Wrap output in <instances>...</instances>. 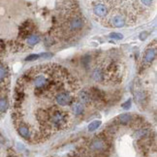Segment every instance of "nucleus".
<instances>
[{"instance_id":"nucleus-1","label":"nucleus","mask_w":157,"mask_h":157,"mask_svg":"<svg viewBox=\"0 0 157 157\" xmlns=\"http://www.w3.org/2000/svg\"><path fill=\"white\" fill-rule=\"evenodd\" d=\"M67 112L60 111L57 109H53L51 112H49V120L50 124L56 129H60L66 126L67 124Z\"/></svg>"},{"instance_id":"nucleus-2","label":"nucleus","mask_w":157,"mask_h":157,"mask_svg":"<svg viewBox=\"0 0 157 157\" xmlns=\"http://www.w3.org/2000/svg\"><path fill=\"white\" fill-rule=\"evenodd\" d=\"M108 21L110 23V25L114 26V27H123L125 24L127 23V16H125L124 13L121 12H111L109 16L107 17Z\"/></svg>"},{"instance_id":"nucleus-3","label":"nucleus","mask_w":157,"mask_h":157,"mask_svg":"<svg viewBox=\"0 0 157 157\" xmlns=\"http://www.w3.org/2000/svg\"><path fill=\"white\" fill-rule=\"evenodd\" d=\"M55 101L58 106L64 107L68 106V105L72 104L73 101V96L71 95V93L69 91H58L56 92L55 96Z\"/></svg>"},{"instance_id":"nucleus-4","label":"nucleus","mask_w":157,"mask_h":157,"mask_svg":"<svg viewBox=\"0 0 157 157\" xmlns=\"http://www.w3.org/2000/svg\"><path fill=\"white\" fill-rule=\"evenodd\" d=\"M108 2L99 1L96 2L95 5H93V13L95 16L99 17V18H105L108 17L111 13L109 9V5H107Z\"/></svg>"},{"instance_id":"nucleus-5","label":"nucleus","mask_w":157,"mask_h":157,"mask_svg":"<svg viewBox=\"0 0 157 157\" xmlns=\"http://www.w3.org/2000/svg\"><path fill=\"white\" fill-rule=\"evenodd\" d=\"M83 24H84V21H83V19L78 16L72 17V18L68 21V27H69V30L74 31V32L80 30V29L83 27Z\"/></svg>"},{"instance_id":"nucleus-6","label":"nucleus","mask_w":157,"mask_h":157,"mask_svg":"<svg viewBox=\"0 0 157 157\" xmlns=\"http://www.w3.org/2000/svg\"><path fill=\"white\" fill-rule=\"evenodd\" d=\"M89 148H90V150L94 151V152H102V151L106 150L107 143L104 139L96 138L90 143Z\"/></svg>"},{"instance_id":"nucleus-7","label":"nucleus","mask_w":157,"mask_h":157,"mask_svg":"<svg viewBox=\"0 0 157 157\" xmlns=\"http://www.w3.org/2000/svg\"><path fill=\"white\" fill-rule=\"evenodd\" d=\"M91 77L93 80H95L96 82H103L106 78V71L101 66H96L92 71Z\"/></svg>"},{"instance_id":"nucleus-8","label":"nucleus","mask_w":157,"mask_h":157,"mask_svg":"<svg viewBox=\"0 0 157 157\" xmlns=\"http://www.w3.org/2000/svg\"><path fill=\"white\" fill-rule=\"evenodd\" d=\"M156 57V50L154 48H150L146 50V53L144 55V63L146 65H148L152 63V61L155 59Z\"/></svg>"},{"instance_id":"nucleus-9","label":"nucleus","mask_w":157,"mask_h":157,"mask_svg":"<svg viewBox=\"0 0 157 157\" xmlns=\"http://www.w3.org/2000/svg\"><path fill=\"white\" fill-rule=\"evenodd\" d=\"M78 100H80L78 102H80L83 105H89L92 101L89 92L85 91V90H80V91L78 92Z\"/></svg>"},{"instance_id":"nucleus-10","label":"nucleus","mask_w":157,"mask_h":157,"mask_svg":"<svg viewBox=\"0 0 157 157\" xmlns=\"http://www.w3.org/2000/svg\"><path fill=\"white\" fill-rule=\"evenodd\" d=\"M72 111L74 112L75 116H82L83 112H84V105L82 104L80 102H75L72 104Z\"/></svg>"},{"instance_id":"nucleus-11","label":"nucleus","mask_w":157,"mask_h":157,"mask_svg":"<svg viewBox=\"0 0 157 157\" xmlns=\"http://www.w3.org/2000/svg\"><path fill=\"white\" fill-rule=\"evenodd\" d=\"M18 132H19V134L21 135V136L23 137V139L30 140V138H31V132H30V129H29L28 127L26 126V125H24V124L19 125V128H18Z\"/></svg>"},{"instance_id":"nucleus-12","label":"nucleus","mask_w":157,"mask_h":157,"mask_svg":"<svg viewBox=\"0 0 157 157\" xmlns=\"http://www.w3.org/2000/svg\"><path fill=\"white\" fill-rule=\"evenodd\" d=\"M116 120L121 125H127L132 121V116L129 114H122L117 116Z\"/></svg>"},{"instance_id":"nucleus-13","label":"nucleus","mask_w":157,"mask_h":157,"mask_svg":"<svg viewBox=\"0 0 157 157\" xmlns=\"http://www.w3.org/2000/svg\"><path fill=\"white\" fill-rule=\"evenodd\" d=\"M135 95V99H136V102L139 103V104H142V103H144V100L146 99V93H144V90L138 89L134 92Z\"/></svg>"},{"instance_id":"nucleus-14","label":"nucleus","mask_w":157,"mask_h":157,"mask_svg":"<svg viewBox=\"0 0 157 157\" xmlns=\"http://www.w3.org/2000/svg\"><path fill=\"white\" fill-rule=\"evenodd\" d=\"M37 118L39 121L46 122L49 120V112L44 111V110H39L37 112Z\"/></svg>"},{"instance_id":"nucleus-15","label":"nucleus","mask_w":157,"mask_h":157,"mask_svg":"<svg viewBox=\"0 0 157 157\" xmlns=\"http://www.w3.org/2000/svg\"><path fill=\"white\" fill-rule=\"evenodd\" d=\"M26 42H27L29 46H35L36 44H38L40 42V36L37 35V34H32L27 38Z\"/></svg>"},{"instance_id":"nucleus-16","label":"nucleus","mask_w":157,"mask_h":157,"mask_svg":"<svg viewBox=\"0 0 157 157\" xmlns=\"http://www.w3.org/2000/svg\"><path fill=\"white\" fill-rule=\"evenodd\" d=\"M101 124H102L101 120H94V121H92L91 123L88 125V131H90V132L95 131V130L98 129L100 126H101Z\"/></svg>"},{"instance_id":"nucleus-17","label":"nucleus","mask_w":157,"mask_h":157,"mask_svg":"<svg viewBox=\"0 0 157 157\" xmlns=\"http://www.w3.org/2000/svg\"><path fill=\"white\" fill-rule=\"evenodd\" d=\"M8 109V101L5 97H0V112H5Z\"/></svg>"},{"instance_id":"nucleus-18","label":"nucleus","mask_w":157,"mask_h":157,"mask_svg":"<svg viewBox=\"0 0 157 157\" xmlns=\"http://www.w3.org/2000/svg\"><path fill=\"white\" fill-rule=\"evenodd\" d=\"M148 128H142L139 129L138 131L135 133V137L136 138H142V137H144V135H146L148 133Z\"/></svg>"},{"instance_id":"nucleus-19","label":"nucleus","mask_w":157,"mask_h":157,"mask_svg":"<svg viewBox=\"0 0 157 157\" xmlns=\"http://www.w3.org/2000/svg\"><path fill=\"white\" fill-rule=\"evenodd\" d=\"M7 76V68L4 65L0 64V80H4Z\"/></svg>"},{"instance_id":"nucleus-20","label":"nucleus","mask_w":157,"mask_h":157,"mask_svg":"<svg viewBox=\"0 0 157 157\" xmlns=\"http://www.w3.org/2000/svg\"><path fill=\"white\" fill-rule=\"evenodd\" d=\"M89 63H90V56L88 55H85L82 57V64L84 66V68H87L89 66Z\"/></svg>"},{"instance_id":"nucleus-21","label":"nucleus","mask_w":157,"mask_h":157,"mask_svg":"<svg viewBox=\"0 0 157 157\" xmlns=\"http://www.w3.org/2000/svg\"><path fill=\"white\" fill-rule=\"evenodd\" d=\"M110 38L116 39V40H121V39L123 38V35L120 33H117V32H112L110 34Z\"/></svg>"},{"instance_id":"nucleus-22","label":"nucleus","mask_w":157,"mask_h":157,"mask_svg":"<svg viewBox=\"0 0 157 157\" xmlns=\"http://www.w3.org/2000/svg\"><path fill=\"white\" fill-rule=\"evenodd\" d=\"M131 104H132V100L131 99L127 100L126 102L122 104V109L123 110H129L130 108H131Z\"/></svg>"},{"instance_id":"nucleus-23","label":"nucleus","mask_w":157,"mask_h":157,"mask_svg":"<svg viewBox=\"0 0 157 157\" xmlns=\"http://www.w3.org/2000/svg\"><path fill=\"white\" fill-rule=\"evenodd\" d=\"M39 57H40V55H28L27 57L25 58V60L26 61H33V60L38 59Z\"/></svg>"},{"instance_id":"nucleus-24","label":"nucleus","mask_w":157,"mask_h":157,"mask_svg":"<svg viewBox=\"0 0 157 157\" xmlns=\"http://www.w3.org/2000/svg\"><path fill=\"white\" fill-rule=\"evenodd\" d=\"M146 37H148V32H142L140 34V40L144 41L146 39Z\"/></svg>"},{"instance_id":"nucleus-25","label":"nucleus","mask_w":157,"mask_h":157,"mask_svg":"<svg viewBox=\"0 0 157 157\" xmlns=\"http://www.w3.org/2000/svg\"><path fill=\"white\" fill-rule=\"evenodd\" d=\"M141 3H143L144 5H146V6H151V5L153 4L152 1H141Z\"/></svg>"},{"instance_id":"nucleus-26","label":"nucleus","mask_w":157,"mask_h":157,"mask_svg":"<svg viewBox=\"0 0 157 157\" xmlns=\"http://www.w3.org/2000/svg\"><path fill=\"white\" fill-rule=\"evenodd\" d=\"M40 56H43V57H51V56H53V55H51V53H45V55H41Z\"/></svg>"},{"instance_id":"nucleus-27","label":"nucleus","mask_w":157,"mask_h":157,"mask_svg":"<svg viewBox=\"0 0 157 157\" xmlns=\"http://www.w3.org/2000/svg\"><path fill=\"white\" fill-rule=\"evenodd\" d=\"M0 144H1V143H0Z\"/></svg>"}]
</instances>
